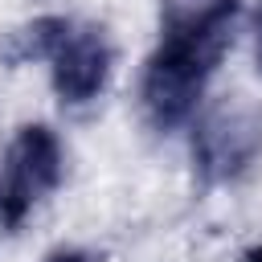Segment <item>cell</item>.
I'll return each instance as SVG.
<instances>
[{
    "label": "cell",
    "instance_id": "1",
    "mask_svg": "<svg viewBox=\"0 0 262 262\" xmlns=\"http://www.w3.org/2000/svg\"><path fill=\"white\" fill-rule=\"evenodd\" d=\"M237 0H164L160 45L143 70V115L156 131L192 119L209 78L233 41Z\"/></svg>",
    "mask_w": 262,
    "mask_h": 262
},
{
    "label": "cell",
    "instance_id": "3",
    "mask_svg": "<svg viewBox=\"0 0 262 262\" xmlns=\"http://www.w3.org/2000/svg\"><path fill=\"white\" fill-rule=\"evenodd\" d=\"M61 184V143L45 123H25L0 156V233H16L25 217Z\"/></svg>",
    "mask_w": 262,
    "mask_h": 262
},
{
    "label": "cell",
    "instance_id": "6",
    "mask_svg": "<svg viewBox=\"0 0 262 262\" xmlns=\"http://www.w3.org/2000/svg\"><path fill=\"white\" fill-rule=\"evenodd\" d=\"M258 61H262V8H258Z\"/></svg>",
    "mask_w": 262,
    "mask_h": 262
},
{
    "label": "cell",
    "instance_id": "2",
    "mask_svg": "<svg viewBox=\"0 0 262 262\" xmlns=\"http://www.w3.org/2000/svg\"><path fill=\"white\" fill-rule=\"evenodd\" d=\"M4 57L8 61H49V82H53L57 98L70 106H82L106 90L115 49H111L106 33L90 20L41 16L12 33Z\"/></svg>",
    "mask_w": 262,
    "mask_h": 262
},
{
    "label": "cell",
    "instance_id": "5",
    "mask_svg": "<svg viewBox=\"0 0 262 262\" xmlns=\"http://www.w3.org/2000/svg\"><path fill=\"white\" fill-rule=\"evenodd\" d=\"M45 262H90L86 254H78V250H53Z\"/></svg>",
    "mask_w": 262,
    "mask_h": 262
},
{
    "label": "cell",
    "instance_id": "4",
    "mask_svg": "<svg viewBox=\"0 0 262 262\" xmlns=\"http://www.w3.org/2000/svg\"><path fill=\"white\" fill-rule=\"evenodd\" d=\"M262 147V119L246 106H217L192 131V160L205 184L233 180Z\"/></svg>",
    "mask_w": 262,
    "mask_h": 262
}]
</instances>
